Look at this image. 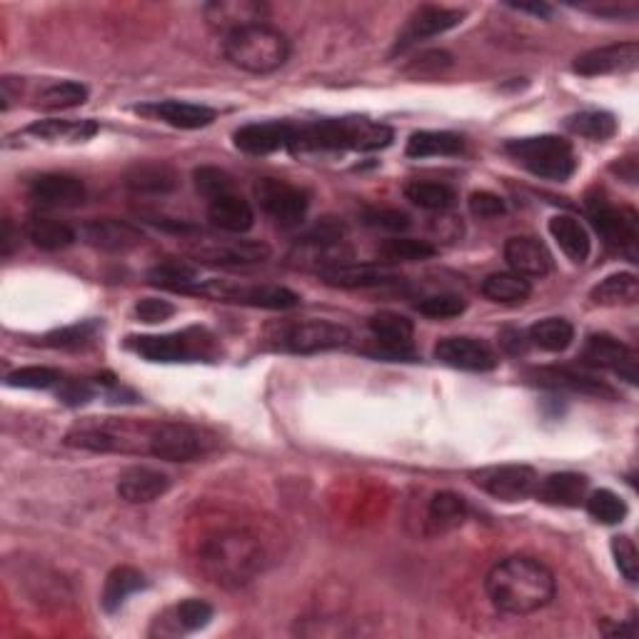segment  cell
Wrapping results in <instances>:
<instances>
[{"label":"cell","mask_w":639,"mask_h":639,"mask_svg":"<svg viewBox=\"0 0 639 639\" xmlns=\"http://www.w3.org/2000/svg\"><path fill=\"white\" fill-rule=\"evenodd\" d=\"M485 590L492 607L502 615L525 617L548 607L554 600L557 585L548 565L527 554H515L487 572Z\"/></svg>","instance_id":"1"},{"label":"cell","mask_w":639,"mask_h":639,"mask_svg":"<svg viewBox=\"0 0 639 639\" xmlns=\"http://www.w3.org/2000/svg\"><path fill=\"white\" fill-rule=\"evenodd\" d=\"M200 572L221 587H242L265 567V550L246 527H223L205 535L198 548Z\"/></svg>","instance_id":"2"},{"label":"cell","mask_w":639,"mask_h":639,"mask_svg":"<svg viewBox=\"0 0 639 639\" xmlns=\"http://www.w3.org/2000/svg\"><path fill=\"white\" fill-rule=\"evenodd\" d=\"M392 142V128L383 123L365 121V117H344V121H320L310 125H292V153H310V150H360L373 153Z\"/></svg>","instance_id":"3"},{"label":"cell","mask_w":639,"mask_h":639,"mask_svg":"<svg viewBox=\"0 0 639 639\" xmlns=\"http://www.w3.org/2000/svg\"><path fill=\"white\" fill-rule=\"evenodd\" d=\"M155 423L130 417H86L75 423L65 442L90 452H121V455H150Z\"/></svg>","instance_id":"4"},{"label":"cell","mask_w":639,"mask_h":639,"mask_svg":"<svg viewBox=\"0 0 639 639\" xmlns=\"http://www.w3.org/2000/svg\"><path fill=\"white\" fill-rule=\"evenodd\" d=\"M225 55L235 68L267 75L283 68L290 58V40L273 25H248L225 36Z\"/></svg>","instance_id":"5"},{"label":"cell","mask_w":639,"mask_h":639,"mask_svg":"<svg viewBox=\"0 0 639 639\" xmlns=\"http://www.w3.org/2000/svg\"><path fill=\"white\" fill-rule=\"evenodd\" d=\"M508 153L527 167L529 173L544 180L565 183L577 171L575 150L560 136H537L508 142Z\"/></svg>","instance_id":"6"},{"label":"cell","mask_w":639,"mask_h":639,"mask_svg":"<svg viewBox=\"0 0 639 639\" xmlns=\"http://www.w3.org/2000/svg\"><path fill=\"white\" fill-rule=\"evenodd\" d=\"M128 348L150 363H192L200 358H213V338L205 330L140 335L128 340Z\"/></svg>","instance_id":"7"},{"label":"cell","mask_w":639,"mask_h":639,"mask_svg":"<svg viewBox=\"0 0 639 639\" xmlns=\"http://www.w3.org/2000/svg\"><path fill=\"white\" fill-rule=\"evenodd\" d=\"M273 340L277 348L292 355H313V352L344 348L350 342V330L330 320H298L277 327Z\"/></svg>","instance_id":"8"},{"label":"cell","mask_w":639,"mask_h":639,"mask_svg":"<svg viewBox=\"0 0 639 639\" xmlns=\"http://www.w3.org/2000/svg\"><path fill=\"white\" fill-rule=\"evenodd\" d=\"M190 292L263 310H290L300 305V296H296V292L288 288H280V285H238L233 280H198L190 288Z\"/></svg>","instance_id":"9"},{"label":"cell","mask_w":639,"mask_h":639,"mask_svg":"<svg viewBox=\"0 0 639 639\" xmlns=\"http://www.w3.org/2000/svg\"><path fill=\"white\" fill-rule=\"evenodd\" d=\"M215 448V437L190 423H155L150 455L165 462H192Z\"/></svg>","instance_id":"10"},{"label":"cell","mask_w":639,"mask_h":639,"mask_svg":"<svg viewBox=\"0 0 639 639\" xmlns=\"http://www.w3.org/2000/svg\"><path fill=\"white\" fill-rule=\"evenodd\" d=\"M469 479L479 490L492 494L494 500L502 502H519L527 500L537 490V473L527 465H492L469 473Z\"/></svg>","instance_id":"11"},{"label":"cell","mask_w":639,"mask_h":639,"mask_svg":"<svg viewBox=\"0 0 639 639\" xmlns=\"http://www.w3.org/2000/svg\"><path fill=\"white\" fill-rule=\"evenodd\" d=\"M252 192H255V200L263 208V213L271 215L275 223L298 225L305 221L310 198L305 190L296 188V185L277 178H260Z\"/></svg>","instance_id":"12"},{"label":"cell","mask_w":639,"mask_h":639,"mask_svg":"<svg viewBox=\"0 0 639 639\" xmlns=\"http://www.w3.org/2000/svg\"><path fill=\"white\" fill-rule=\"evenodd\" d=\"M465 11H458V8H442V5H423L417 8L415 13L410 15L405 28L400 30L398 43H394V53H402L412 46L423 43L427 38L442 36L452 28L465 21Z\"/></svg>","instance_id":"13"},{"label":"cell","mask_w":639,"mask_h":639,"mask_svg":"<svg viewBox=\"0 0 639 639\" xmlns=\"http://www.w3.org/2000/svg\"><path fill=\"white\" fill-rule=\"evenodd\" d=\"M585 365L610 369V373L619 375L622 380L629 385H637V355L635 350H629L625 342H619L612 335H592L585 344L582 352Z\"/></svg>","instance_id":"14"},{"label":"cell","mask_w":639,"mask_h":639,"mask_svg":"<svg viewBox=\"0 0 639 639\" xmlns=\"http://www.w3.org/2000/svg\"><path fill=\"white\" fill-rule=\"evenodd\" d=\"M592 228L612 248L632 250L639 238V217L632 208H615L600 203L590 210Z\"/></svg>","instance_id":"15"},{"label":"cell","mask_w":639,"mask_h":639,"mask_svg":"<svg viewBox=\"0 0 639 639\" xmlns=\"http://www.w3.org/2000/svg\"><path fill=\"white\" fill-rule=\"evenodd\" d=\"M273 250L271 246L260 240H225V242H210V246H200L192 250V258L198 263L205 265H228V267H240V265H260L265 260H271Z\"/></svg>","instance_id":"16"},{"label":"cell","mask_w":639,"mask_h":639,"mask_svg":"<svg viewBox=\"0 0 639 639\" xmlns=\"http://www.w3.org/2000/svg\"><path fill=\"white\" fill-rule=\"evenodd\" d=\"M435 358L442 365L467 369V373H490V369L498 367L494 352L475 338H444L437 342Z\"/></svg>","instance_id":"17"},{"label":"cell","mask_w":639,"mask_h":639,"mask_svg":"<svg viewBox=\"0 0 639 639\" xmlns=\"http://www.w3.org/2000/svg\"><path fill=\"white\" fill-rule=\"evenodd\" d=\"M28 196L40 208H78L86 200V185L75 175L46 173L30 183Z\"/></svg>","instance_id":"18"},{"label":"cell","mask_w":639,"mask_h":639,"mask_svg":"<svg viewBox=\"0 0 639 639\" xmlns=\"http://www.w3.org/2000/svg\"><path fill=\"white\" fill-rule=\"evenodd\" d=\"M639 65V46L637 43H617L592 48L587 53L575 58V73L587 75H610V73H629Z\"/></svg>","instance_id":"19"},{"label":"cell","mask_w":639,"mask_h":639,"mask_svg":"<svg viewBox=\"0 0 639 639\" xmlns=\"http://www.w3.org/2000/svg\"><path fill=\"white\" fill-rule=\"evenodd\" d=\"M203 13L210 28L230 36V33L248 28V25L265 23L267 5L258 3V0H213V3L205 5Z\"/></svg>","instance_id":"20"},{"label":"cell","mask_w":639,"mask_h":639,"mask_svg":"<svg viewBox=\"0 0 639 639\" xmlns=\"http://www.w3.org/2000/svg\"><path fill=\"white\" fill-rule=\"evenodd\" d=\"M80 238L88 242L90 248L100 252H128L138 248L142 240V233L136 225L115 221V217H100V221H88L83 225Z\"/></svg>","instance_id":"21"},{"label":"cell","mask_w":639,"mask_h":639,"mask_svg":"<svg viewBox=\"0 0 639 639\" xmlns=\"http://www.w3.org/2000/svg\"><path fill=\"white\" fill-rule=\"evenodd\" d=\"M529 380L540 388L557 390V392H579V394H592V398H615V390L602 380H594L590 375L577 373L569 367H537L527 373Z\"/></svg>","instance_id":"22"},{"label":"cell","mask_w":639,"mask_h":639,"mask_svg":"<svg viewBox=\"0 0 639 639\" xmlns=\"http://www.w3.org/2000/svg\"><path fill=\"white\" fill-rule=\"evenodd\" d=\"M320 280L342 290H365V288H383V285L398 283V273L388 271L380 265H360V263H342L320 273Z\"/></svg>","instance_id":"23"},{"label":"cell","mask_w":639,"mask_h":639,"mask_svg":"<svg viewBox=\"0 0 639 639\" xmlns=\"http://www.w3.org/2000/svg\"><path fill=\"white\" fill-rule=\"evenodd\" d=\"M369 333L375 335V340L383 344V350L373 352L375 358L392 355V358H412L410 342L415 335V325L412 320L400 313H377L369 317Z\"/></svg>","instance_id":"24"},{"label":"cell","mask_w":639,"mask_h":639,"mask_svg":"<svg viewBox=\"0 0 639 639\" xmlns=\"http://www.w3.org/2000/svg\"><path fill=\"white\" fill-rule=\"evenodd\" d=\"M504 260L512 267V273L523 277H544L552 271V255L544 248V242L529 235H517L504 242Z\"/></svg>","instance_id":"25"},{"label":"cell","mask_w":639,"mask_h":639,"mask_svg":"<svg viewBox=\"0 0 639 639\" xmlns=\"http://www.w3.org/2000/svg\"><path fill=\"white\" fill-rule=\"evenodd\" d=\"M235 148L250 155H271L275 150L290 148L292 125L288 123H250L235 130Z\"/></svg>","instance_id":"26"},{"label":"cell","mask_w":639,"mask_h":639,"mask_svg":"<svg viewBox=\"0 0 639 639\" xmlns=\"http://www.w3.org/2000/svg\"><path fill=\"white\" fill-rule=\"evenodd\" d=\"M171 490V477L153 467H128L117 477V494L130 504H146L160 500Z\"/></svg>","instance_id":"27"},{"label":"cell","mask_w":639,"mask_h":639,"mask_svg":"<svg viewBox=\"0 0 639 639\" xmlns=\"http://www.w3.org/2000/svg\"><path fill=\"white\" fill-rule=\"evenodd\" d=\"M136 111L142 115L155 117V121H163L165 125H171V128H180V130L208 128V125L217 117L213 108L183 103V100H163V103L140 105V108H136Z\"/></svg>","instance_id":"28"},{"label":"cell","mask_w":639,"mask_h":639,"mask_svg":"<svg viewBox=\"0 0 639 639\" xmlns=\"http://www.w3.org/2000/svg\"><path fill=\"white\" fill-rule=\"evenodd\" d=\"M123 183L136 196H163L178 185V173L163 160H146V163L130 165L123 175Z\"/></svg>","instance_id":"29"},{"label":"cell","mask_w":639,"mask_h":639,"mask_svg":"<svg viewBox=\"0 0 639 639\" xmlns=\"http://www.w3.org/2000/svg\"><path fill=\"white\" fill-rule=\"evenodd\" d=\"M587 477L577 473H554L537 483V500L557 508H579L587 498Z\"/></svg>","instance_id":"30"},{"label":"cell","mask_w":639,"mask_h":639,"mask_svg":"<svg viewBox=\"0 0 639 639\" xmlns=\"http://www.w3.org/2000/svg\"><path fill=\"white\" fill-rule=\"evenodd\" d=\"M208 217L215 228H221L225 233H235V235L248 233L252 225H255V213H252V205L248 203V200H242L238 192H230V196L210 200Z\"/></svg>","instance_id":"31"},{"label":"cell","mask_w":639,"mask_h":639,"mask_svg":"<svg viewBox=\"0 0 639 639\" xmlns=\"http://www.w3.org/2000/svg\"><path fill=\"white\" fill-rule=\"evenodd\" d=\"M550 235L557 242L560 250L572 260V263L582 265L587 263L592 252L590 233L585 230V225L572 215H554L550 221Z\"/></svg>","instance_id":"32"},{"label":"cell","mask_w":639,"mask_h":639,"mask_svg":"<svg viewBox=\"0 0 639 639\" xmlns=\"http://www.w3.org/2000/svg\"><path fill=\"white\" fill-rule=\"evenodd\" d=\"M25 235H28L33 246L46 252H58V250L71 248L75 238H78L71 225L53 221V217H46V215L28 217V223H25Z\"/></svg>","instance_id":"33"},{"label":"cell","mask_w":639,"mask_h":639,"mask_svg":"<svg viewBox=\"0 0 639 639\" xmlns=\"http://www.w3.org/2000/svg\"><path fill=\"white\" fill-rule=\"evenodd\" d=\"M465 150V140L455 133H444V130H419L412 133L408 140L405 153L408 158H450V155H460Z\"/></svg>","instance_id":"34"},{"label":"cell","mask_w":639,"mask_h":639,"mask_svg":"<svg viewBox=\"0 0 639 639\" xmlns=\"http://www.w3.org/2000/svg\"><path fill=\"white\" fill-rule=\"evenodd\" d=\"M590 298L594 305L604 308H619V305H635L639 300V280L632 273H617L604 277L600 285H594Z\"/></svg>","instance_id":"35"},{"label":"cell","mask_w":639,"mask_h":639,"mask_svg":"<svg viewBox=\"0 0 639 639\" xmlns=\"http://www.w3.org/2000/svg\"><path fill=\"white\" fill-rule=\"evenodd\" d=\"M146 585H148L146 575H142L140 569H136V567H115L111 575L105 577L103 597H100V602H103L105 612H115V610L123 607V602L128 600L130 594H136Z\"/></svg>","instance_id":"36"},{"label":"cell","mask_w":639,"mask_h":639,"mask_svg":"<svg viewBox=\"0 0 639 639\" xmlns=\"http://www.w3.org/2000/svg\"><path fill=\"white\" fill-rule=\"evenodd\" d=\"M467 519V502L455 492H437L427 508V525L433 532H450Z\"/></svg>","instance_id":"37"},{"label":"cell","mask_w":639,"mask_h":639,"mask_svg":"<svg viewBox=\"0 0 639 639\" xmlns=\"http://www.w3.org/2000/svg\"><path fill=\"white\" fill-rule=\"evenodd\" d=\"M527 338L544 352H562L575 340V327L565 317H544L529 327Z\"/></svg>","instance_id":"38"},{"label":"cell","mask_w":639,"mask_h":639,"mask_svg":"<svg viewBox=\"0 0 639 639\" xmlns=\"http://www.w3.org/2000/svg\"><path fill=\"white\" fill-rule=\"evenodd\" d=\"M405 198L412 205L430 210V213H442L455 205V190L444 183H430V180H412L405 185Z\"/></svg>","instance_id":"39"},{"label":"cell","mask_w":639,"mask_h":639,"mask_svg":"<svg viewBox=\"0 0 639 639\" xmlns=\"http://www.w3.org/2000/svg\"><path fill=\"white\" fill-rule=\"evenodd\" d=\"M532 292L527 277L517 273H492L483 280V296L492 302H525Z\"/></svg>","instance_id":"40"},{"label":"cell","mask_w":639,"mask_h":639,"mask_svg":"<svg viewBox=\"0 0 639 639\" xmlns=\"http://www.w3.org/2000/svg\"><path fill=\"white\" fill-rule=\"evenodd\" d=\"M88 100V88L83 83L63 80L53 83L38 92L36 108L40 111H71V108H78Z\"/></svg>","instance_id":"41"},{"label":"cell","mask_w":639,"mask_h":639,"mask_svg":"<svg viewBox=\"0 0 639 639\" xmlns=\"http://www.w3.org/2000/svg\"><path fill=\"white\" fill-rule=\"evenodd\" d=\"M567 130L575 133V136L590 138V140H610L617 133V121L612 113L604 111H585L577 115H569Z\"/></svg>","instance_id":"42"},{"label":"cell","mask_w":639,"mask_h":639,"mask_svg":"<svg viewBox=\"0 0 639 639\" xmlns=\"http://www.w3.org/2000/svg\"><path fill=\"white\" fill-rule=\"evenodd\" d=\"M28 133L43 140H88L98 133V125L92 121H38Z\"/></svg>","instance_id":"43"},{"label":"cell","mask_w":639,"mask_h":639,"mask_svg":"<svg viewBox=\"0 0 639 639\" xmlns=\"http://www.w3.org/2000/svg\"><path fill=\"white\" fill-rule=\"evenodd\" d=\"M148 283L155 285V288H167L175 292H190L192 285L198 283L196 271L185 263H163L155 265L153 271L148 273Z\"/></svg>","instance_id":"44"},{"label":"cell","mask_w":639,"mask_h":639,"mask_svg":"<svg viewBox=\"0 0 639 639\" xmlns=\"http://www.w3.org/2000/svg\"><path fill=\"white\" fill-rule=\"evenodd\" d=\"M585 502L592 519L602 525H619L627 517V502L612 490H597Z\"/></svg>","instance_id":"45"},{"label":"cell","mask_w":639,"mask_h":639,"mask_svg":"<svg viewBox=\"0 0 639 639\" xmlns=\"http://www.w3.org/2000/svg\"><path fill=\"white\" fill-rule=\"evenodd\" d=\"M192 183H196V190L208 200L223 198L235 192V180L228 171L215 165H203L192 173Z\"/></svg>","instance_id":"46"},{"label":"cell","mask_w":639,"mask_h":639,"mask_svg":"<svg viewBox=\"0 0 639 639\" xmlns=\"http://www.w3.org/2000/svg\"><path fill=\"white\" fill-rule=\"evenodd\" d=\"M61 380H63L61 373L53 367H21L8 375V385H11V388H23V390H48Z\"/></svg>","instance_id":"47"},{"label":"cell","mask_w":639,"mask_h":639,"mask_svg":"<svg viewBox=\"0 0 639 639\" xmlns=\"http://www.w3.org/2000/svg\"><path fill=\"white\" fill-rule=\"evenodd\" d=\"M435 246L427 240H412V238H392L385 240L380 248V255L388 260H427L435 255Z\"/></svg>","instance_id":"48"},{"label":"cell","mask_w":639,"mask_h":639,"mask_svg":"<svg viewBox=\"0 0 639 639\" xmlns=\"http://www.w3.org/2000/svg\"><path fill=\"white\" fill-rule=\"evenodd\" d=\"M363 223L373 230L405 233L410 228V215L394 208H365Z\"/></svg>","instance_id":"49"},{"label":"cell","mask_w":639,"mask_h":639,"mask_svg":"<svg viewBox=\"0 0 639 639\" xmlns=\"http://www.w3.org/2000/svg\"><path fill=\"white\" fill-rule=\"evenodd\" d=\"M467 302L460 296H452V292H440V296H427L417 302V310L425 317L444 320V317H458L465 313Z\"/></svg>","instance_id":"50"},{"label":"cell","mask_w":639,"mask_h":639,"mask_svg":"<svg viewBox=\"0 0 639 639\" xmlns=\"http://www.w3.org/2000/svg\"><path fill=\"white\" fill-rule=\"evenodd\" d=\"M612 554H615V565L622 572V577L627 579L629 585H637L639 579V552L632 537L619 535L612 540Z\"/></svg>","instance_id":"51"},{"label":"cell","mask_w":639,"mask_h":639,"mask_svg":"<svg viewBox=\"0 0 639 639\" xmlns=\"http://www.w3.org/2000/svg\"><path fill=\"white\" fill-rule=\"evenodd\" d=\"M175 619L185 632H196L213 619V604H208L205 600H185L175 607Z\"/></svg>","instance_id":"52"},{"label":"cell","mask_w":639,"mask_h":639,"mask_svg":"<svg viewBox=\"0 0 639 639\" xmlns=\"http://www.w3.org/2000/svg\"><path fill=\"white\" fill-rule=\"evenodd\" d=\"M92 333H96V325H92V323L63 327V330L50 333L46 338V344H50V348L73 350V348H80V344H86L92 338Z\"/></svg>","instance_id":"53"},{"label":"cell","mask_w":639,"mask_h":639,"mask_svg":"<svg viewBox=\"0 0 639 639\" xmlns=\"http://www.w3.org/2000/svg\"><path fill=\"white\" fill-rule=\"evenodd\" d=\"M469 205V213L475 217H483V221H492V217H500L508 213V205H504V200L500 196H494L490 190H477L469 196L467 200Z\"/></svg>","instance_id":"54"},{"label":"cell","mask_w":639,"mask_h":639,"mask_svg":"<svg viewBox=\"0 0 639 639\" xmlns=\"http://www.w3.org/2000/svg\"><path fill=\"white\" fill-rule=\"evenodd\" d=\"M133 315H136L138 323L158 325V323H165V320H171L175 315V305L167 300L146 298V300L138 302L136 310H133Z\"/></svg>","instance_id":"55"},{"label":"cell","mask_w":639,"mask_h":639,"mask_svg":"<svg viewBox=\"0 0 639 639\" xmlns=\"http://www.w3.org/2000/svg\"><path fill=\"white\" fill-rule=\"evenodd\" d=\"M450 65H452V55L450 53H444V50H427V53L417 55L415 61L410 63L408 73L419 75V78H423V75L442 73L444 68H450Z\"/></svg>","instance_id":"56"},{"label":"cell","mask_w":639,"mask_h":639,"mask_svg":"<svg viewBox=\"0 0 639 639\" xmlns=\"http://www.w3.org/2000/svg\"><path fill=\"white\" fill-rule=\"evenodd\" d=\"M61 400L63 402H68V405H73V408H78V405H83V402H88L90 400V394H92V390L88 388L86 383H75V380H71V383H65L63 388H61Z\"/></svg>","instance_id":"57"},{"label":"cell","mask_w":639,"mask_h":639,"mask_svg":"<svg viewBox=\"0 0 639 639\" xmlns=\"http://www.w3.org/2000/svg\"><path fill=\"white\" fill-rule=\"evenodd\" d=\"M500 342H502L504 350L512 352V355H519V352H525V348H527L525 335L517 333V330H504L500 335Z\"/></svg>","instance_id":"58"},{"label":"cell","mask_w":639,"mask_h":639,"mask_svg":"<svg viewBox=\"0 0 639 639\" xmlns=\"http://www.w3.org/2000/svg\"><path fill=\"white\" fill-rule=\"evenodd\" d=\"M510 8H515V11H519V13L540 15V18H548V15H552V8L548 3H510Z\"/></svg>","instance_id":"59"},{"label":"cell","mask_w":639,"mask_h":639,"mask_svg":"<svg viewBox=\"0 0 639 639\" xmlns=\"http://www.w3.org/2000/svg\"><path fill=\"white\" fill-rule=\"evenodd\" d=\"M13 225L11 221H3V235H0V252L8 258L13 252Z\"/></svg>","instance_id":"60"}]
</instances>
